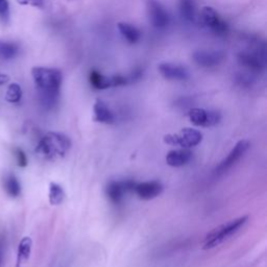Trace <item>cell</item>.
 Wrapping results in <instances>:
<instances>
[{
	"instance_id": "cell-1",
	"label": "cell",
	"mask_w": 267,
	"mask_h": 267,
	"mask_svg": "<svg viewBox=\"0 0 267 267\" xmlns=\"http://www.w3.org/2000/svg\"><path fill=\"white\" fill-rule=\"evenodd\" d=\"M32 74L43 108L46 110L53 109L57 105L60 96L63 81L62 72L55 68L35 67L32 70Z\"/></svg>"
},
{
	"instance_id": "cell-2",
	"label": "cell",
	"mask_w": 267,
	"mask_h": 267,
	"mask_svg": "<svg viewBox=\"0 0 267 267\" xmlns=\"http://www.w3.org/2000/svg\"><path fill=\"white\" fill-rule=\"evenodd\" d=\"M70 147L71 141L66 135L50 131L40 140L36 152L45 160H57L65 157Z\"/></svg>"
},
{
	"instance_id": "cell-3",
	"label": "cell",
	"mask_w": 267,
	"mask_h": 267,
	"mask_svg": "<svg viewBox=\"0 0 267 267\" xmlns=\"http://www.w3.org/2000/svg\"><path fill=\"white\" fill-rule=\"evenodd\" d=\"M248 216H242L233 220H230L227 224H224L215 229H213L211 232L207 234L204 239L203 250H211L218 247L222 242H225L227 239L237 233L241 229L248 221Z\"/></svg>"
},
{
	"instance_id": "cell-4",
	"label": "cell",
	"mask_w": 267,
	"mask_h": 267,
	"mask_svg": "<svg viewBox=\"0 0 267 267\" xmlns=\"http://www.w3.org/2000/svg\"><path fill=\"white\" fill-rule=\"evenodd\" d=\"M164 142L171 146H181L183 148H190L198 145L203 140L202 132L197 129L186 127L176 134H168L163 138Z\"/></svg>"
},
{
	"instance_id": "cell-5",
	"label": "cell",
	"mask_w": 267,
	"mask_h": 267,
	"mask_svg": "<svg viewBox=\"0 0 267 267\" xmlns=\"http://www.w3.org/2000/svg\"><path fill=\"white\" fill-rule=\"evenodd\" d=\"M149 21L157 30H165L169 25V15L163 5L158 0H146Z\"/></svg>"
},
{
	"instance_id": "cell-6",
	"label": "cell",
	"mask_w": 267,
	"mask_h": 267,
	"mask_svg": "<svg viewBox=\"0 0 267 267\" xmlns=\"http://www.w3.org/2000/svg\"><path fill=\"white\" fill-rule=\"evenodd\" d=\"M136 184L137 183L132 180L111 181L108 185H106L105 193L113 204L119 205L123 201L124 195L127 192H131L135 190Z\"/></svg>"
},
{
	"instance_id": "cell-7",
	"label": "cell",
	"mask_w": 267,
	"mask_h": 267,
	"mask_svg": "<svg viewBox=\"0 0 267 267\" xmlns=\"http://www.w3.org/2000/svg\"><path fill=\"white\" fill-rule=\"evenodd\" d=\"M202 18L204 24L213 33L224 36L229 31V25L219 17L218 13L211 7H205L202 11Z\"/></svg>"
},
{
	"instance_id": "cell-8",
	"label": "cell",
	"mask_w": 267,
	"mask_h": 267,
	"mask_svg": "<svg viewBox=\"0 0 267 267\" xmlns=\"http://www.w3.org/2000/svg\"><path fill=\"white\" fill-rule=\"evenodd\" d=\"M249 147H250V142L248 140H240L239 142H237L234 148L228 154V157L225 160H222V162L216 167L215 173L219 175L227 172L229 169H231L239 161V160L243 157V154L247 152Z\"/></svg>"
},
{
	"instance_id": "cell-9",
	"label": "cell",
	"mask_w": 267,
	"mask_h": 267,
	"mask_svg": "<svg viewBox=\"0 0 267 267\" xmlns=\"http://www.w3.org/2000/svg\"><path fill=\"white\" fill-rule=\"evenodd\" d=\"M189 119L192 124L196 126H214L219 123L221 119V115L217 111H207L199 108L191 109L188 113Z\"/></svg>"
},
{
	"instance_id": "cell-10",
	"label": "cell",
	"mask_w": 267,
	"mask_h": 267,
	"mask_svg": "<svg viewBox=\"0 0 267 267\" xmlns=\"http://www.w3.org/2000/svg\"><path fill=\"white\" fill-rule=\"evenodd\" d=\"M192 58L196 65L204 68H212L218 66L226 59V55L220 50H198L193 53Z\"/></svg>"
},
{
	"instance_id": "cell-11",
	"label": "cell",
	"mask_w": 267,
	"mask_h": 267,
	"mask_svg": "<svg viewBox=\"0 0 267 267\" xmlns=\"http://www.w3.org/2000/svg\"><path fill=\"white\" fill-rule=\"evenodd\" d=\"M159 72L169 81H187L190 77V73L186 67L173 63H162L159 65Z\"/></svg>"
},
{
	"instance_id": "cell-12",
	"label": "cell",
	"mask_w": 267,
	"mask_h": 267,
	"mask_svg": "<svg viewBox=\"0 0 267 267\" xmlns=\"http://www.w3.org/2000/svg\"><path fill=\"white\" fill-rule=\"evenodd\" d=\"M134 192L138 195L139 198L149 201L155 198L163 192V185L159 181L137 183Z\"/></svg>"
},
{
	"instance_id": "cell-13",
	"label": "cell",
	"mask_w": 267,
	"mask_h": 267,
	"mask_svg": "<svg viewBox=\"0 0 267 267\" xmlns=\"http://www.w3.org/2000/svg\"><path fill=\"white\" fill-rule=\"evenodd\" d=\"M238 62L253 72L260 73L265 69V58L255 51L240 52L238 55Z\"/></svg>"
},
{
	"instance_id": "cell-14",
	"label": "cell",
	"mask_w": 267,
	"mask_h": 267,
	"mask_svg": "<svg viewBox=\"0 0 267 267\" xmlns=\"http://www.w3.org/2000/svg\"><path fill=\"white\" fill-rule=\"evenodd\" d=\"M192 152L188 148L173 149L166 155V163L171 167H182L188 164L192 159Z\"/></svg>"
},
{
	"instance_id": "cell-15",
	"label": "cell",
	"mask_w": 267,
	"mask_h": 267,
	"mask_svg": "<svg viewBox=\"0 0 267 267\" xmlns=\"http://www.w3.org/2000/svg\"><path fill=\"white\" fill-rule=\"evenodd\" d=\"M94 110V120L104 124H112L115 121V117L113 112L109 109L102 100L97 99L93 106Z\"/></svg>"
},
{
	"instance_id": "cell-16",
	"label": "cell",
	"mask_w": 267,
	"mask_h": 267,
	"mask_svg": "<svg viewBox=\"0 0 267 267\" xmlns=\"http://www.w3.org/2000/svg\"><path fill=\"white\" fill-rule=\"evenodd\" d=\"M118 30L121 34V36L129 43V44H136L141 39V32L136 28L135 25L129 23H118Z\"/></svg>"
},
{
	"instance_id": "cell-17",
	"label": "cell",
	"mask_w": 267,
	"mask_h": 267,
	"mask_svg": "<svg viewBox=\"0 0 267 267\" xmlns=\"http://www.w3.org/2000/svg\"><path fill=\"white\" fill-rule=\"evenodd\" d=\"M32 246H33V241L31 237H23L18 246V252H17V265L16 267H20L22 263H24L25 261H28L30 256H31V252H32Z\"/></svg>"
},
{
	"instance_id": "cell-18",
	"label": "cell",
	"mask_w": 267,
	"mask_h": 267,
	"mask_svg": "<svg viewBox=\"0 0 267 267\" xmlns=\"http://www.w3.org/2000/svg\"><path fill=\"white\" fill-rule=\"evenodd\" d=\"M89 79H90V83H91L92 87L97 90H104V89H108L111 87L110 78L104 76L103 74H101L100 72H98L96 70L91 71Z\"/></svg>"
},
{
	"instance_id": "cell-19",
	"label": "cell",
	"mask_w": 267,
	"mask_h": 267,
	"mask_svg": "<svg viewBox=\"0 0 267 267\" xmlns=\"http://www.w3.org/2000/svg\"><path fill=\"white\" fill-rule=\"evenodd\" d=\"M48 198H49L50 205H52V206H59L63 203V201L65 198V192L59 184L50 183Z\"/></svg>"
},
{
	"instance_id": "cell-20",
	"label": "cell",
	"mask_w": 267,
	"mask_h": 267,
	"mask_svg": "<svg viewBox=\"0 0 267 267\" xmlns=\"http://www.w3.org/2000/svg\"><path fill=\"white\" fill-rule=\"evenodd\" d=\"M180 14L186 21H193L195 17L194 0H180Z\"/></svg>"
},
{
	"instance_id": "cell-21",
	"label": "cell",
	"mask_w": 267,
	"mask_h": 267,
	"mask_svg": "<svg viewBox=\"0 0 267 267\" xmlns=\"http://www.w3.org/2000/svg\"><path fill=\"white\" fill-rule=\"evenodd\" d=\"M19 52V47L13 42H2L0 41V59L2 60H12Z\"/></svg>"
},
{
	"instance_id": "cell-22",
	"label": "cell",
	"mask_w": 267,
	"mask_h": 267,
	"mask_svg": "<svg viewBox=\"0 0 267 267\" xmlns=\"http://www.w3.org/2000/svg\"><path fill=\"white\" fill-rule=\"evenodd\" d=\"M5 189L7 191V193L12 196V197H17L20 195L21 193V185L18 181V179L13 175L10 174L9 176H7L5 179Z\"/></svg>"
},
{
	"instance_id": "cell-23",
	"label": "cell",
	"mask_w": 267,
	"mask_h": 267,
	"mask_svg": "<svg viewBox=\"0 0 267 267\" xmlns=\"http://www.w3.org/2000/svg\"><path fill=\"white\" fill-rule=\"evenodd\" d=\"M22 97L21 87L17 83H13L9 86L6 93V100L11 103H18Z\"/></svg>"
},
{
	"instance_id": "cell-24",
	"label": "cell",
	"mask_w": 267,
	"mask_h": 267,
	"mask_svg": "<svg viewBox=\"0 0 267 267\" xmlns=\"http://www.w3.org/2000/svg\"><path fill=\"white\" fill-rule=\"evenodd\" d=\"M110 81H111V87H120V86L128 85L127 77L120 74L114 75L113 77L110 78Z\"/></svg>"
},
{
	"instance_id": "cell-25",
	"label": "cell",
	"mask_w": 267,
	"mask_h": 267,
	"mask_svg": "<svg viewBox=\"0 0 267 267\" xmlns=\"http://www.w3.org/2000/svg\"><path fill=\"white\" fill-rule=\"evenodd\" d=\"M10 16V6L8 0H0V17L4 21H8Z\"/></svg>"
},
{
	"instance_id": "cell-26",
	"label": "cell",
	"mask_w": 267,
	"mask_h": 267,
	"mask_svg": "<svg viewBox=\"0 0 267 267\" xmlns=\"http://www.w3.org/2000/svg\"><path fill=\"white\" fill-rule=\"evenodd\" d=\"M15 154H16L17 163H18L19 167H25L26 165H28V157H26L25 152L22 149H20V148L15 149Z\"/></svg>"
},
{
	"instance_id": "cell-27",
	"label": "cell",
	"mask_w": 267,
	"mask_h": 267,
	"mask_svg": "<svg viewBox=\"0 0 267 267\" xmlns=\"http://www.w3.org/2000/svg\"><path fill=\"white\" fill-rule=\"evenodd\" d=\"M17 3L21 6H31L37 9L44 8V0H17Z\"/></svg>"
},
{
	"instance_id": "cell-28",
	"label": "cell",
	"mask_w": 267,
	"mask_h": 267,
	"mask_svg": "<svg viewBox=\"0 0 267 267\" xmlns=\"http://www.w3.org/2000/svg\"><path fill=\"white\" fill-rule=\"evenodd\" d=\"M142 75H143V70L140 69V68H136L130 74H128L126 76L128 84H132V83L138 82L139 79L142 77Z\"/></svg>"
},
{
	"instance_id": "cell-29",
	"label": "cell",
	"mask_w": 267,
	"mask_h": 267,
	"mask_svg": "<svg viewBox=\"0 0 267 267\" xmlns=\"http://www.w3.org/2000/svg\"><path fill=\"white\" fill-rule=\"evenodd\" d=\"M10 81V76L7 74H2L0 73V86L6 85Z\"/></svg>"
},
{
	"instance_id": "cell-30",
	"label": "cell",
	"mask_w": 267,
	"mask_h": 267,
	"mask_svg": "<svg viewBox=\"0 0 267 267\" xmlns=\"http://www.w3.org/2000/svg\"><path fill=\"white\" fill-rule=\"evenodd\" d=\"M4 260V241L3 239H0V266H2Z\"/></svg>"
}]
</instances>
